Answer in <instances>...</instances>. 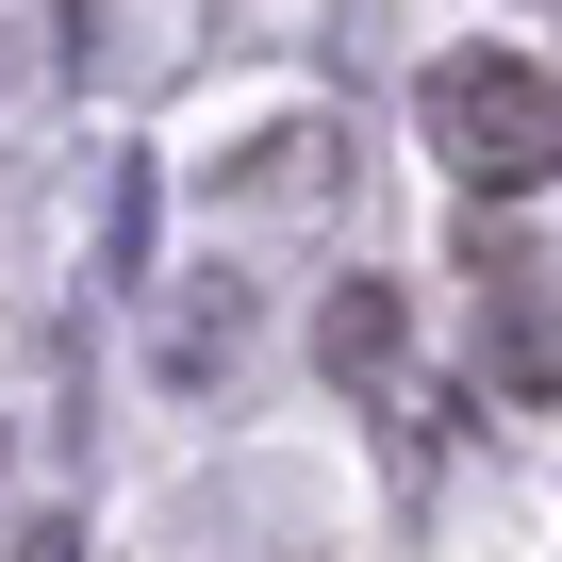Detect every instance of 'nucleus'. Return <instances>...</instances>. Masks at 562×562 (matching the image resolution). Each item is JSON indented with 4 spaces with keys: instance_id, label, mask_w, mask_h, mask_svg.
<instances>
[{
    "instance_id": "nucleus-1",
    "label": "nucleus",
    "mask_w": 562,
    "mask_h": 562,
    "mask_svg": "<svg viewBox=\"0 0 562 562\" xmlns=\"http://www.w3.org/2000/svg\"><path fill=\"white\" fill-rule=\"evenodd\" d=\"M430 133H447V166H480V182H529V166L562 149V100H546L529 67H447V83H430Z\"/></svg>"
}]
</instances>
